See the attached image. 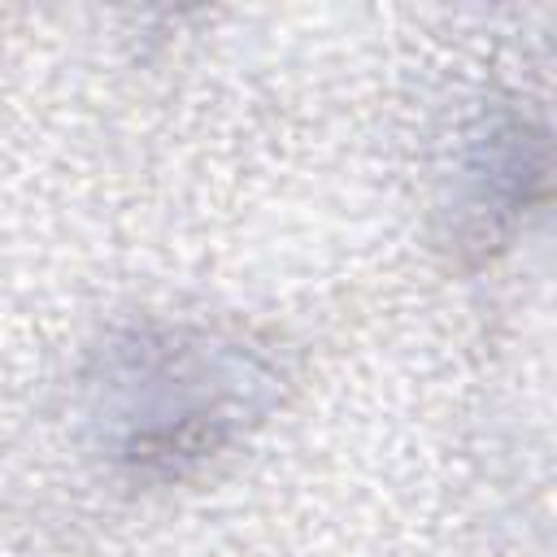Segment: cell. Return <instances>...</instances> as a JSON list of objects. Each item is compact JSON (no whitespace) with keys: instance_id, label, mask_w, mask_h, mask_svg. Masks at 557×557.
Segmentation results:
<instances>
[{"instance_id":"6da1fadb","label":"cell","mask_w":557,"mask_h":557,"mask_svg":"<svg viewBox=\"0 0 557 557\" xmlns=\"http://www.w3.org/2000/svg\"><path fill=\"white\" fill-rule=\"evenodd\" d=\"M261 366L209 335H135L104 370V431L135 474H178L213 457L252 413Z\"/></svg>"}]
</instances>
